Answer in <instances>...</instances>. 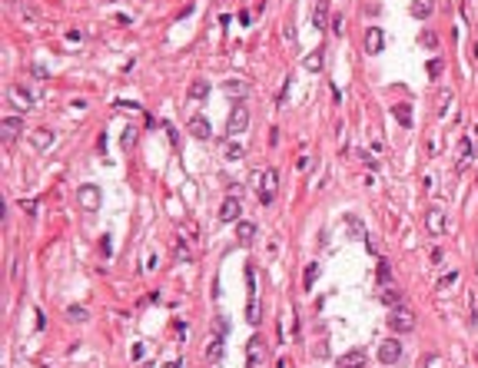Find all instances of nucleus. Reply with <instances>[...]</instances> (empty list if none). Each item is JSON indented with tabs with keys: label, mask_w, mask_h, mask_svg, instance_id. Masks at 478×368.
<instances>
[{
	"label": "nucleus",
	"mask_w": 478,
	"mask_h": 368,
	"mask_svg": "<svg viewBox=\"0 0 478 368\" xmlns=\"http://www.w3.org/2000/svg\"><path fill=\"white\" fill-rule=\"evenodd\" d=\"M252 186H256V193H259V202L269 206L272 196H276V186H279V173L276 169H259V173L252 176Z\"/></svg>",
	"instance_id": "f257e3e1"
},
{
	"label": "nucleus",
	"mask_w": 478,
	"mask_h": 368,
	"mask_svg": "<svg viewBox=\"0 0 478 368\" xmlns=\"http://www.w3.org/2000/svg\"><path fill=\"white\" fill-rule=\"evenodd\" d=\"M7 103H10L13 110L27 113V110H33V106H37V93H33L27 83H10V87H7Z\"/></svg>",
	"instance_id": "f03ea898"
},
{
	"label": "nucleus",
	"mask_w": 478,
	"mask_h": 368,
	"mask_svg": "<svg viewBox=\"0 0 478 368\" xmlns=\"http://www.w3.org/2000/svg\"><path fill=\"white\" fill-rule=\"evenodd\" d=\"M425 229L432 232V236H445V232L452 229V219H448V212L439 209V206L425 209Z\"/></svg>",
	"instance_id": "7ed1b4c3"
},
{
	"label": "nucleus",
	"mask_w": 478,
	"mask_h": 368,
	"mask_svg": "<svg viewBox=\"0 0 478 368\" xmlns=\"http://www.w3.org/2000/svg\"><path fill=\"white\" fill-rule=\"evenodd\" d=\"M415 315L409 312V309H392L389 315V329L395 332V335H409V332H415Z\"/></svg>",
	"instance_id": "20e7f679"
},
{
	"label": "nucleus",
	"mask_w": 478,
	"mask_h": 368,
	"mask_svg": "<svg viewBox=\"0 0 478 368\" xmlns=\"http://www.w3.org/2000/svg\"><path fill=\"white\" fill-rule=\"evenodd\" d=\"M246 126H249V110H246L243 103H236L233 113H229V119H226V133L236 139L239 133H246Z\"/></svg>",
	"instance_id": "39448f33"
},
{
	"label": "nucleus",
	"mask_w": 478,
	"mask_h": 368,
	"mask_svg": "<svg viewBox=\"0 0 478 368\" xmlns=\"http://www.w3.org/2000/svg\"><path fill=\"white\" fill-rule=\"evenodd\" d=\"M76 199H80V209L87 212H96L100 209V186H93V182H87V186H80V193H76Z\"/></svg>",
	"instance_id": "423d86ee"
},
{
	"label": "nucleus",
	"mask_w": 478,
	"mask_h": 368,
	"mask_svg": "<svg viewBox=\"0 0 478 368\" xmlns=\"http://www.w3.org/2000/svg\"><path fill=\"white\" fill-rule=\"evenodd\" d=\"M263 365H266L263 338H249V345H246V368H263Z\"/></svg>",
	"instance_id": "0eeeda50"
},
{
	"label": "nucleus",
	"mask_w": 478,
	"mask_h": 368,
	"mask_svg": "<svg viewBox=\"0 0 478 368\" xmlns=\"http://www.w3.org/2000/svg\"><path fill=\"white\" fill-rule=\"evenodd\" d=\"M399 358H402V342H399V338H385V342L379 345V362H382V365H395Z\"/></svg>",
	"instance_id": "6e6552de"
},
{
	"label": "nucleus",
	"mask_w": 478,
	"mask_h": 368,
	"mask_svg": "<svg viewBox=\"0 0 478 368\" xmlns=\"http://www.w3.org/2000/svg\"><path fill=\"white\" fill-rule=\"evenodd\" d=\"M186 133L193 139H209V136H213V126H209L206 116H189L186 119Z\"/></svg>",
	"instance_id": "1a4fd4ad"
},
{
	"label": "nucleus",
	"mask_w": 478,
	"mask_h": 368,
	"mask_svg": "<svg viewBox=\"0 0 478 368\" xmlns=\"http://www.w3.org/2000/svg\"><path fill=\"white\" fill-rule=\"evenodd\" d=\"M239 212H243L239 196H226L223 206H220V222H239Z\"/></svg>",
	"instance_id": "9d476101"
},
{
	"label": "nucleus",
	"mask_w": 478,
	"mask_h": 368,
	"mask_svg": "<svg viewBox=\"0 0 478 368\" xmlns=\"http://www.w3.org/2000/svg\"><path fill=\"white\" fill-rule=\"evenodd\" d=\"M472 159H475V153H472V139L462 136V139H459V156H455V169H459V173H465V169L472 166Z\"/></svg>",
	"instance_id": "9b49d317"
},
{
	"label": "nucleus",
	"mask_w": 478,
	"mask_h": 368,
	"mask_svg": "<svg viewBox=\"0 0 478 368\" xmlns=\"http://www.w3.org/2000/svg\"><path fill=\"white\" fill-rule=\"evenodd\" d=\"M382 47H385V33L379 27H369V33H365V53H382Z\"/></svg>",
	"instance_id": "f8f14e48"
},
{
	"label": "nucleus",
	"mask_w": 478,
	"mask_h": 368,
	"mask_svg": "<svg viewBox=\"0 0 478 368\" xmlns=\"http://www.w3.org/2000/svg\"><path fill=\"white\" fill-rule=\"evenodd\" d=\"M20 130H24V119H20V116H4V119H0V133H4V139H13Z\"/></svg>",
	"instance_id": "ddd939ff"
},
{
	"label": "nucleus",
	"mask_w": 478,
	"mask_h": 368,
	"mask_svg": "<svg viewBox=\"0 0 478 368\" xmlns=\"http://www.w3.org/2000/svg\"><path fill=\"white\" fill-rule=\"evenodd\" d=\"M302 67H306L309 73H319V70L326 67V50H322V47H319V50L306 53V60H302Z\"/></svg>",
	"instance_id": "4468645a"
},
{
	"label": "nucleus",
	"mask_w": 478,
	"mask_h": 368,
	"mask_svg": "<svg viewBox=\"0 0 478 368\" xmlns=\"http://www.w3.org/2000/svg\"><path fill=\"white\" fill-rule=\"evenodd\" d=\"M339 368H365V352L362 349H352L339 358Z\"/></svg>",
	"instance_id": "2eb2a0df"
},
{
	"label": "nucleus",
	"mask_w": 478,
	"mask_h": 368,
	"mask_svg": "<svg viewBox=\"0 0 478 368\" xmlns=\"http://www.w3.org/2000/svg\"><path fill=\"white\" fill-rule=\"evenodd\" d=\"M30 143L37 146V150H50V146H53V133L40 126V130H33V133H30Z\"/></svg>",
	"instance_id": "dca6fc26"
},
{
	"label": "nucleus",
	"mask_w": 478,
	"mask_h": 368,
	"mask_svg": "<svg viewBox=\"0 0 478 368\" xmlns=\"http://www.w3.org/2000/svg\"><path fill=\"white\" fill-rule=\"evenodd\" d=\"M236 239L252 242V239H256V222H249V219H239V222H236Z\"/></svg>",
	"instance_id": "f3484780"
},
{
	"label": "nucleus",
	"mask_w": 478,
	"mask_h": 368,
	"mask_svg": "<svg viewBox=\"0 0 478 368\" xmlns=\"http://www.w3.org/2000/svg\"><path fill=\"white\" fill-rule=\"evenodd\" d=\"M379 299H382L389 309H402V305H405V295L399 292V289H382V295H379Z\"/></svg>",
	"instance_id": "a211bd4d"
},
{
	"label": "nucleus",
	"mask_w": 478,
	"mask_h": 368,
	"mask_svg": "<svg viewBox=\"0 0 478 368\" xmlns=\"http://www.w3.org/2000/svg\"><path fill=\"white\" fill-rule=\"evenodd\" d=\"M326 17H329V4H326V0H319L315 10H312V27H315V30H326Z\"/></svg>",
	"instance_id": "6ab92c4d"
},
{
	"label": "nucleus",
	"mask_w": 478,
	"mask_h": 368,
	"mask_svg": "<svg viewBox=\"0 0 478 368\" xmlns=\"http://www.w3.org/2000/svg\"><path fill=\"white\" fill-rule=\"evenodd\" d=\"M459 279H462V272H459V269H452V272H445L439 282H435V289H439V292H448V289L459 285Z\"/></svg>",
	"instance_id": "aec40b11"
},
{
	"label": "nucleus",
	"mask_w": 478,
	"mask_h": 368,
	"mask_svg": "<svg viewBox=\"0 0 478 368\" xmlns=\"http://www.w3.org/2000/svg\"><path fill=\"white\" fill-rule=\"evenodd\" d=\"M409 13H412V17H415V20H425L428 13H432V0H412Z\"/></svg>",
	"instance_id": "412c9836"
},
{
	"label": "nucleus",
	"mask_w": 478,
	"mask_h": 368,
	"mask_svg": "<svg viewBox=\"0 0 478 368\" xmlns=\"http://www.w3.org/2000/svg\"><path fill=\"white\" fill-rule=\"evenodd\" d=\"M448 106H452V90H439V96H435V113H439V116H445Z\"/></svg>",
	"instance_id": "4be33fe9"
},
{
	"label": "nucleus",
	"mask_w": 478,
	"mask_h": 368,
	"mask_svg": "<svg viewBox=\"0 0 478 368\" xmlns=\"http://www.w3.org/2000/svg\"><path fill=\"white\" fill-rule=\"evenodd\" d=\"M243 156H246L243 143H239V139H229V143H226V159H229V162H239Z\"/></svg>",
	"instance_id": "5701e85b"
},
{
	"label": "nucleus",
	"mask_w": 478,
	"mask_h": 368,
	"mask_svg": "<svg viewBox=\"0 0 478 368\" xmlns=\"http://www.w3.org/2000/svg\"><path fill=\"white\" fill-rule=\"evenodd\" d=\"M206 93H209V83H206V80H193V87L186 90V96H189V100H203Z\"/></svg>",
	"instance_id": "b1692460"
},
{
	"label": "nucleus",
	"mask_w": 478,
	"mask_h": 368,
	"mask_svg": "<svg viewBox=\"0 0 478 368\" xmlns=\"http://www.w3.org/2000/svg\"><path fill=\"white\" fill-rule=\"evenodd\" d=\"M392 116H395L402 126H412V106H409V103H399L395 110H392Z\"/></svg>",
	"instance_id": "393cba45"
},
{
	"label": "nucleus",
	"mask_w": 478,
	"mask_h": 368,
	"mask_svg": "<svg viewBox=\"0 0 478 368\" xmlns=\"http://www.w3.org/2000/svg\"><path fill=\"white\" fill-rule=\"evenodd\" d=\"M315 279H319V262H309V265H306V272H302V285L312 289V285H315Z\"/></svg>",
	"instance_id": "a878e982"
},
{
	"label": "nucleus",
	"mask_w": 478,
	"mask_h": 368,
	"mask_svg": "<svg viewBox=\"0 0 478 368\" xmlns=\"http://www.w3.org/2000/svg\"><path fill=\"white\" fill-rule=\"evenodd\" d=\"M346 226H349V232H352L355 239H369V236H365V226H362V219H355V216H346Z\"/></svg>",
	"instance_id": "bb28decb"
},
{
	"label": "nucleus",
	"mask_w": 478,
	"mask_h": 368,
	"mask_svg": "<svg viewBox=\"0 0 478 368\" xmlns=\"http://www.w3.org/2000/svg\"><path fill=\"white\" fill-rule=\"evenodd\" d=\"M419 44L425 47V50H439V37H435V30H422L419 33Z\"/></svg>",
	"instance_id": "cd10ccee"
},
{
	"label": "nucleus",
	"mask_w": 478,
	"mask_h": 368,
	"mask_svg": "<svg viewBox=\"0 0 478 368\" xmlns=\"http://www.w3.org/2000/svg\"><path fill=\"white\" fill-rule=\"evenodd\" d=\"M206 355H209V358H213V362H220V358H223V335H216V338H213V342H209V349H206Z\"/></svg>",
	"instance_id": "c85d7f7f"
},
{
	"label": "nucleus",
	"mask_w": 478,
	"mask_h": 368,
	"mask_svg": "<svg viewBox=\"0 0 478 368\" xmlns=\"http://www.w3.org/2000/svg\"><path fill=\"white\" fill-rule=\"evenodd\" d=\"M259 315H263V312H259V299H249V305H246V318H249L252 325H259V322H263Z\"/></svg>",
	"instance_id": "c756f323"
},
{
	"label": "nucleus",
	"mask_w": 478,
	"mask_h": 368,
	"mask_svg": "<svg viewBox=\"0 0 478 368\" xmlns=\"http://www.w3.org/2000/svg\"><path fill=\"white\" fill-rule=\"evenodd\" d=\"M67 318H70V322H87L90 312H87V309H80V305H70L67 309Z\"/></svg>",
	"instance_id": "7c9ffc66"
},
{
	"label": "nucleus",
	"mask_w": 478,
	"mask_h": 368,
	"mask_svg": "<svg viewBox=\"0 0 478 368\" xmlns=\"http://www.w3.org/2000/svg\"><path fill=\"white\" fill-rule=\"evenodd\" d=\"M375 275H379V282H382V285H385V282L392 279V265L385 262V259H379V269H375Z\"/></svg>",
	"instance_id": "2f4dec72"
},
{
	"label": "nucleus",
	"mask_w": 478,
	"mask_h": 368,
	"mask_svg": "<svg viewBox=\"0 0 478 368\" xmlns=\"http://www.w3.org/2000/svg\"><path fill=\"white\" fill-rule=\"evenodd\" d=\"M428 76H432V80H439V76H442V60H439V56L428 60Z\"/></svg>",
	"instance_id": "473e14b6"
},
{
	"label": "nucleus",
	"mask_w": 478,
	"mask_h": 368,
	"mask_svg": "<svg viewBox=\"0 0 478 368\" xmlns=\"http://www.w3.org/2000/svg\"><path fill=\"white\" fill-rule=\"evenodd\" d=\"M20 209H24L27 216L33 219V216H37V199H20Z\"/></svg>",
	"instance_id": "72a5a7b5"
},
{
	"label": "nucleus",
	"mask_w": 478,
	"mask_h": 368,
	"mask_svg": "<svg viewBox=\"0 0 478 368\" xmlns=\"http://www.w3.org/2000/svg\"><path fill=\"white\" fill-rule=\"evenodd\" d=\"M246 90H249L246 83H226V93H229V96H236V93H239V96H246Z\"/></svg>",
	"instance_id": "f704fd0d"
},
{
	"label": "nucleus",
	"mask_w": 478,
	"mask_h": 368,
	"mask_svg": "<svg viewBox=\"0 0 478 368\" xmlns=\"http://www.w3.org/2000/svg\"><path fill=\"white\" fill-rule=\"evenodd\" d=\"M332 33H335V37H342V33H346V20H342V17L332 20Z\"/></svg>",
	"instance_id": "c9c22d12"
},
{
	"label": "nucleus",
	"mask_w": 478,
	"mask_h": 368,
	"mask_svg": "<svg viewBox=\"0 0 478 368\" xmlns=\"http://www.w3.org/2000/svg\"><path fill=\"white\" fill-rule=\"evenodd\" d=\"M30 73L37 76V80H44V76H47V70H44V67H30Z\"/></svg>",
	"instance_id": "e433bc0d"
}]
</instances>
